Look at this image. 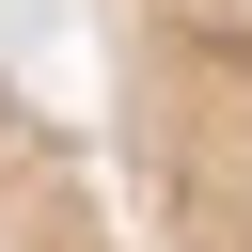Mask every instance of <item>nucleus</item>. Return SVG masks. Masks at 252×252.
Wrapping results in <instances>:
<instances>
[{"label":"nucleus","instance_id":"nucleus-2","mask_svg":"<svg viewBox=\"0 0 252 252\" xmlns=\"http://www.w3.org/2000/svg\"><path fill=\"white\" fill-rule=\"evenodd\" d=\"M0 252H126V220H110V189H94V158L0 79Z\"/></svg>","mask_w":252,"mask_h":252},{"label":"nucleus","instance_id":"nucleus-1","mask_svg":"<svg viewBox=\"0 0 252 252\" xmlns=\"http://www.w3.org/2000/svg\"><path fill=\"white\" fill-rule=\"evenodd\" d=\"M110 110L158 252H252V0H110Z\"/></svg>","mask_w":252,"mask_h":252}]
</instances>
